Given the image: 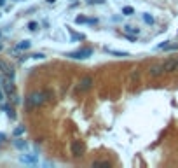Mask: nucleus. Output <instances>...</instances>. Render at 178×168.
<instances>
[{
    "instance_id": "nucleus-1",
    "label": "nucleus",
    "mask_w": 178,
    "mask_h": 168,
    "mask_svg": "<svg viewBox=\"0 0 178 168\" xmlns=\"http://www.w3.org/2000/svg\"><path fill=\"white\" fill-rule=\"evenodd\" d=\"M49 91H33L26 96V107L28 109H39L45 103V100H49Z\"/></svg>"
},
{
    "instance_id": "nucleus-2",
    "label": "nucleus",
    "mask_w": 178,
    "mask_h": 168,
    "mask_svg": "<svg viewBox=\"0 0 178 168\" xmlns=\"http://www.w3.org/2000/svg\"><path fill=\"white\" fill-rule=\"evenodd\" d=\"M91 54H93V49H91V47H82V49H79V51L68 53L67 56L68 58H73V60H86V58H89Z\"/></svg>"
},
{
    "instance_id": "nucleus-3",
    "label": "nucleus",
    "mask_w": 178,
    "mask_h": 168,
    "mask_svg": "<svg viewBox=\"0 0 178 168\" xmlns=\"http://www.w3.org/2000/svg\"><path fill=\"white\" fill-rule=\"evenodd\" d=\"M164 65L162 63H154V65H150V68H148V77H152V79H159L161 75H164Z\"/></svg>"
},
{
    "instance_id": "nucleus-4",
    "label": "nucleus",
    "mask_w": 178,
    "mask_h": 168,
    "mask_svg": "<svg viewBox=\"0 0 178 168\" xmlns=\"http://www.w3.org/2000/svg\"><path fill=\"white\" fill-rule=\"evenodd\" d=\"M70 151H72V156H73V158H80V156L84 154L86 147H84V144H82L80 140H73L70 144Z\"/></svg>"
},
{
    "instance_id": "nucleus-5",
    "label": "nucleus",
    "mask_w": 178,
    "mask_h": 168,
    "mask_svg": "<svg viewBox=\"0 0 178 168\" xmlns=\"http://www.w3.org/2000/svg\"><path fill=\"white\" fill-rule=\"evenodd\" d=\"M93 82H94V79L91 77V75H84L79 82V89L80 91H89V89L93 88Z\"/></svg>"
},
{
    "instance_id": "nucleus-6",
    "label": "nucleus",
    "mask_w": 178,
    "mask_h": 168,
    "mask_svg": "<svg viewBox=\"0 0 178 168\" xmlns=\"http://www.w3.org/2000/svg\"><path fill=\"white\" fill-rule=\"evenodd\" d=\"M162 65H164V72H166V74H171V72H176L178 70L176 58H168Z\"/></svg>"
},
{
    "instance_id": "nucleus-7",
    "label": "nucleus",
    "mask_w": 178,
    "mask_h": 168,
    "mask_svg": "<svg viewBox=\"0 0 178 168\" xmlns=\"http://www.w3.org/2000/svg\"><path fill=\"white\" fill-rule=\"evenodd\" d=\"M19 161L26 163V165H33V163H37V156L35 154H21L19 156Z\"/></svg>"
},
{
    "instance_id": "nucleus-8",
    "label": "nucleus",
    "mask_w": 178,
    "mask_h": 168,
    "mask_svg": "<svg viewBox=\"0 0 178 168\" xmlns=\"http://www.w3.org/2000/svg\"><path fill=\"white\" fill-rule=\"evenodd\" d=\"M30 46H31L30 40H21V42L14 47V51H26V49H30Z\"/></svg>"
},
{
    "instance_id": "nucleus-9",
    "label": "nucleus",
    "mask_w": 178,
    "mask_h": 168,
    "mask_svg": "<svg viewBox=\"0 0 178 168\" xmlns=\"http://www.w3.org/2000/svg\"><path fill=\"white\" fill-rule=\"evenodd\" d=\"M2 109H4L5 112H7V116H9V119H16V112H14V109H12L11 105L4 103V105H2Z\"/></svg>"
},
{
    "instance_id": "nucleus-10",
    "label": "nucleus",
    "mask_w": 178,
    "mask_h": 168,
    "mask_svg": "<svg viewBox=\"0 0 178 168\" xmlns=\"http://www.w3.org/2000/svg\"><path fill=\"white\" fill-rule=\"evenodd\" d=\"M105 51L110 54H114V56H119V58H124V56H129V53H126V51H114V49H108L105 47Z\"/></svg>"
},
{
    "instance_id": "nucleus-11",
    "label": "nucleus",
    "mask_w": 178,
    "mask_h": 168,
    "mask_svg": "<svg viewBox=\"0 0 178 168\" xmlns=\"http://www.w3.org/2000/svg\"><path fill=\"white\" fill-rule=\"evenodd\" d=\"M124 33H134V35H138V33H140V28H134V27H129V25H126V27H124Z\"/></svg>"
},
{
    "instance_id": "nucleus-12",
    "label": "nucleus",
    "mask_w": 178,
    "mask_h": 168,
    "mask_svg": "<svg viewBox=\"0 0 178 168\" xmlns=\"http://www.w3.org/2000/svg\"><path fill=\"white\" fill-rule=\"evenodd\" d=\"M122 14H124V16H133L134 9L133 7H129V5H126V7H122Z\"/></svg>"
},
{
    "instance_id": "nucleus-13",
    "label": "nucleus",
    "mask_w": 178,
    "mask_h": 168,
    "mask_svg": "<svg viewBox=\"0 0 178 168\" xmlns=\"http://www.w3.org/2000/svg\"><path fill=\"white\" fill-rule=\"evenodd\" d=\"M14 146L18 147V149H26V142L21 140V138H18V140H14Z\"/></svg>"
},
{
    "instance_id": "nucleus-14",
    "label": "nucleus",
    "mask_w": 178,
    "mask_h": 168,
    "mask_svg": "<svg viewBox=\"0 0 178 168\" xmlns=\"http://www.w3.org/2000/svg\"><path fill=\"white\" fill-rule=\"evenodd\" d=\"M28 30H30V32H37V30H39V23H37V21H30V23H28Z\"/></svg>"
},
{
    "instance_id": "nucleus-15",
    "label": "nucleus",
    "mask_w": 178,
    "mask_h": 168,
    "mask_svg": "<svg viewBox=\"0 0 178 168\" xmlns=\"http://www.w3.org/2000/svg\"><path fill=\"white\" fill-rule=\"evenodd\" d=\"M143 19H145V23H147V25H154V18H152L148 12L143 14Z\"/></svg>"
},
{
    "instance_id": "nucleus-16",
    "label": "nucleus",
    "mask_w": 178,
    "mask_h": 168,
    "mask_svg": "<svg viewBox=\"0 0 178 168\" xmlns=\"http://www.w3.org/2000/svg\"><path fill=\"white\" fill-rule=\"evenodd\" d=\"M93 166H110L108 161H93Z\"/></svg>"
},
{
    "instance_id": "nucleus-17",
    "label": "nucleus",
    "mask_w": 178,
    "mask_h": 168,
    "mask_svg": "<svg viewBox=\"0 0 178 168\" xmlns=\"http://www.w3.org/2000/svg\"><path fill=\"white\" fill-rule=\"evenodd\" d=\"M23 133H25V128H23V126H19V128L14 130V137H19V135H23Z\"/></svg>"
},
{
    "instance_id": "nucleus-18",
    "label": "nucleus",
    "mask_w": 178,
    "mask_h": 168,
    "mask_svg": "<svg viewBox=\"0 0 178 168\" xmlns=\"http://www.w3.org/2000/svg\"><path fill=\"white\" fill-rule=\"evenodd\" d=\"M7 68H9V67H7V63L0 60V72H7Z\"/></svg>"
},
{
    "instance_id": "nucleus-19",
    "label": "nucleus",
    "mask_w": 178,
    "mask_h": 168,
    "mask_svg": "<svg viewBox=\"0 0 178 168\" xmlns=\"http://www.w3.org/2000/svg\"><path fill=\"white\" fill-rule=\"evenodd\" d=\"M87 4H105V0H87Z\"/></svg>"
},
{
    "instance_id": "nucleus-20",
    "label": "nucleus",
    "mask_w": 178,
    "mask_h": 168,
    "mask_svg": "<svg viewBox=\"0 0 178 168\" xmlns=\"http://www.w3.org/2000/svg\"><path fill=\"white\" fill-rule=\"evenodd\" d=\"M4 140H5V135H4V133H0V144H2Z\"/></svg>"
},
{
    "instance_id": "nucleus-21",
    "label": "nucleus",
    "mask_w": 178,
    "mask_h": 168,
    "mask_svg": "<svg viewBox=\"0 0 178 168\" xmlns=\"http://www.w3.org/2000/svg\"><path fill=\"white\" fill-rule=\"evenodd\" d=\"M45 2H47V4H54V2H56V0H45Z\"/></svg>"
},
{
    "instance_id": "nucleus-22",
    "label": "nucleus",
    "mask_w": 178,
    "mask_h": 168,
    "mask_svg": "<svg viewBox=\"0 0 178 168\" xmlns=\"http://www.w3.org/2000/svg\"><path fill=\"white\" fill-rule=\"evenodd\" d=\"M2 100H4V93H2V91H0V102H2Z\"/></svg>"
},
{
    "instance_id": "nucleus-23",
    "label": "nucleus",
    "mask_w": 178,
    "mask_h": 168,
    "mask_svg": "<svg viewBox=\"0 0 178 168\" xmlns=\"http://www.w3.org/2000/svg\"><path fill=\"white\" fill-rule=\"evenodd\" d=\"M5 4V0H0V5H4Z\"/></svg>"
},
{
    "instance_id": "nucleus-24",
    "label": "nucleus",
    "mask_w": 178,
    "mask_h": 168,
    "mask_svg": "<svg viewBox=\"0 0 178 168\" xmlns=\"http://www.w3.org/2000/svg\"><path fill=\"white\" fill-rule=\"evenodd\" d=\"M0 51H2V44H0Z\"/></svg>"
},
{
    "instance_id": "nucleus-25",
    "label": "nucleus",
    "mask_w": 178,
    "mask_h": 168,
    "mask_svg": "<svg viewBox=\"0 0 178 168\" xmlns=\"http://www.w3.org/2000/svg\"><path fill=\"white\" fill-rule=\"evenodd\" d=\"M176 63H178V56H176Z\"/></svg>"
}]
</instances>
